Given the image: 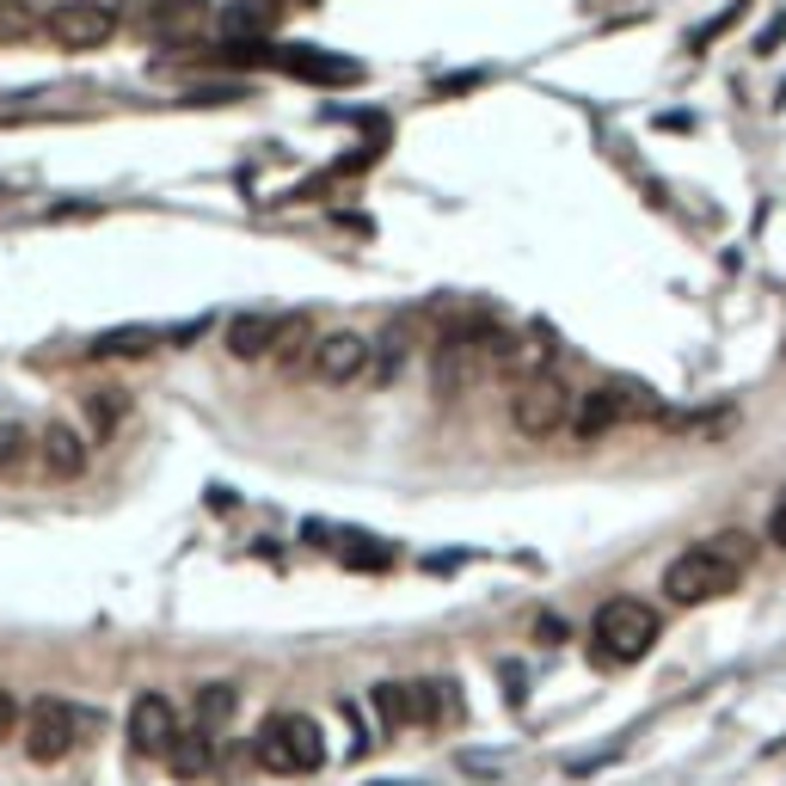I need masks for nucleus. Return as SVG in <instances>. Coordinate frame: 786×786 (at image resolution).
<instances>
[{
  "label": "nucleus",
  "instance_id": "1",
  "mask_svg": "<svg viewBox=\"0 0 786 786\" xmlns=\"http://www.w3.org/2000/svg\"><path fill=\"white\" fill-rule=\"evenodd\" d=\"M658 608L639 596H608L590 615V651H596V663H639L651 646H658Z\"/></svg>",
  "mask_w": 786,
  "mask_h": 786
},
{
  "label": "nucleus",
  "instance_id": "2",
  "mask_svg": "<svg viewBox=\"0 0 786 786\" xmlns=\"http://www.w3.org/2000/svg\"><path fill=\"white\" fill-rule=\"evenodd\" d=\"M252 755H259V768H271V774H314L326 762V731L308 713H271V719L259 725Z\"/></svg>",
  "mask_w": 786,
  "mask_h": 786
},
{
  "label": "nucleus",
  "instance_id": "3",
  "mask_svg": "<svg viewBox=\"0 0 786 786\" xmlns=\"http://www.w3.org/2000/svg\"><path fill=\"white\" fill-rule=\"evenodd\" d=\"M571 400H578V394H571L554 369H535V375L516 381V394H510V424H516L523 436H554V431L571 424Z\"/></svg>",
  "mask_w": 786,
  "mask_h": 786
},
{
  "label": "nucleus",
  "instance_id": "4",
  "mask_svg": "<svg viewBox=\"0 0 786 786\" xmlns=\"http://www.w3.org/2000/svg\"><path fill=\"white\" fill-rule=\"evenodd\" d=\"M743 571H731L719 554H707V547H688V554L670 559V571H663V596L676 602V608H700V602L725 596V590H738Z\"/></svg>",
  "mask_w": 786,
  "mask_h": 786
},
{
  "label": "nucleus",
  "instance_id": "5",
  "mask_svg": "<svg viewBox=\"0 0 786 786\" xmlns=\"http://www.w3.org/2000/svg\"><path fill=\"white\" fill-rule=\"evenodd\" d=\"M44 37L68 56H87V49H105L117 37V13L105 0H56L44 13Z\"/></svg>",
  "mask_w": 786,
  "mask_h": 786
},
{
  "label": "nucleus",
  "instance_id": "6",
  "mask_svg": "<svg viewBox=\"0 0 786 786\" xmlns=\"http://www.w3.org/2000/svg\"><path fill=\"white\" fill-rule=\"evenodd\" d=\"M486 356H492V344L479 339V332H467V326L443 332V339H436V351H431V387H436V400H462L467 387L479 381Z\"/></svg>",
  "mask_w": 786,
  "mask_h": 786
},
{
  "label": "nucleus",
  "instance_id": "7",
  "mask_svg": "<svg viewBox=\"0 0 786 786\" xmlns=\"http://www.w3.org/2000/svg\"><path fill=\"white\" fill-rule=\"evenodd\" d=\"M381 725H436L455 719V682H381L375 688Z\"/></svg>",
  "mask_w": 786,
  "mask_h": 786
},
{
  "label": "nucleus",
  "instance_id": "8",
  "mask_svg": "<svg viewBox=\"0 0 786 786\" xmlns=\"http://www.w3.org/2000/svg\"><path fill=\"white\" fill-rule=\"evenodd\" d=\"M19 731H25V755L32 762H62L68 750H75V738H80V713L68 707V700H56V694H44V700H32L25 707V719H19Z\"/></svg>",
  "mask_w": 786,
  "mask_h": 786
},
{
  "label": "nucleus",
  "instance_id": "9",
  "mask_svg": "<svg viewBox=\"0 0 786 786\" xmlns=\"http://www.w3.org/2000/svg\"><path fill=\"white\" fill-rule=\"evenodd\" d=\"M363 363H369V339L363 332H326V339H314V356H308L314 381H326V387L356 381Z\"/></svg>",
  "mask_w": 786,
  "mask_h": 786
},
{
  "label": "nucleus",
  "instance_id": "10",
  "mask_svg": "<svg viewBox=\"0 0 786 786\" xmlns=\"http://www.w3.org/2000/svg\"><path fill=\"white\" fill-rule=\"evenodd\" d=\"M277 68L283 75H295V80H314V87H356V80H363V62L332 56V49H314V44L277 49Z\"/></svg>",
  "mask_w": 786,
  "mask_h": 786
},
{
  "label": "nucleus",
  "instance_id": "11",
  "mask_svg": "<svg viewBox=\"0 0 786 786\" xmlns=\"http://www.w3.org/2000/svg\"><path fill=\"white\" fill-rule=\"evenodd\" d=\"M37 462H44V474L56 479V486H68V479L87 474V462H93V443H87V431H75V424H44V436H37Z\"/></svg>",
  "mask_w": 786,
  "mask_h": 786
},
{
  "label": "nucleus",
  "instance_id": "12",
  "mask_svg": "<svg viewBox=\"0 0 786 786\" xmlns=\"http://www.w3.org/2000/svg\"><path fill=\"white\" fill-rule=\"evenodd\" d=\"M179 738V713H172L167 694H136L129 700V743H136V755H167V743Z\"/></svg>",
  "mask_w": 786,
  "mask_h": 786
},
{
  "label": "nucleus",
  "instance_id": "13",
  "mask_svg": "<svg viewBox=\"0 0 786 786\" xmlns=\"http://www.w3.org/2000/svg\"><path fill=\"white\" fill-rule=\"evenodd\" d=\"M627 418H633V400L620 387H590V394L571 400V431L578 436H608V431H620Z\"/></svg>",
  "mask_w": 786,
  "mask_h": 786
},
{
  "label": "nucleus",
  "instance_id": "14",
  "mask_svg": "<svg viewBox=\"0 0 786 786\" xmlns=\"http://www.w3.org/2000/svg\"><path fill=\"white\" fill-rule=\"evenodd\" d=\"M172 768V781H203V774L216 768V731H203V725H179V738L167 743V755H160Z\"/></svg>",
  "mask_w": 786,
  "mask_h": 786
},
{
  "label": "nucleus",
  "instance_id": "15",
  "mask_svg": "<svg viewBox=\"0 0 786 786\" xmlns=\"http://www.w3.org/2000/svg\"><path fill=\"white\" fill-rule=\"evenodd\" d=\"M301 356H314V314H283L271 326V363L277 369H295Z\"/></svg>",
  "mask_w": 786,
  "mask_h": 786
},
{
  "label": "nucleus",
  "instance_id": "16",
  "mask_svg": "<svg viewBox=\"0 0 786 786\" xmlns=\"http://www.w3.org/2000/svg\"><path fill=\"white\" fill-rule=\"evenodd\" d=\"M271 314H233L228 320V351L240 356V363H252V356H271Z\"/></svg>",
  "mask_w": 786,
  "mask_h": 786
},
{
  "label": "nucleus",
  "instance_id": "17",
  "mask_svg": "<svg viewBox=\"0 0 786 786\" xmlns=\"http://www.w3.org/2000/svg\"><path fill=\"white\" fill-rule=\"evenodd\" d=\"M406 332H412V326L394 320V326H387V339L369 344V363H363V375H369L375 387H387L394 375H400V363H406Z\"/></svg>",
  "mask_w": 786,
  "mask_h": 786
},
{
  "label": "nucleus",
  "instance_id": "18",
  "mask_svg": "<svg viewBox=\"0 0 786 786\" xmlns=\"http://www.w3.org/2000/svg\"><path fill=\"white\" fill-rule=\"evenodd\" d=\"M80 406H87V431H93V436H111L129 418V394H124V387H93Z\"/></svg>",
  "mask_w": 786,
  "mask_h": 786
},
{
  "label": "nucleus",
  "instance_id": "19",
  "mask_svg": "<svg viewBox=\"0 0 786 786\" xmlns=\"http://www.w3.org/2000/svg\"><path fill=\"white\" fill-rule=\"evenodd\" d=\"M44 32V13L32 0H0V44H32Z\"/></svg>",
  "mask_w": 786,
  "mask_h": 786
},
{
  "label": "nucleus",
  "instance_id": "20",
  "mask_svg": "<svg viewBox=\"0 0 786 786\" xmlns=\"http://www.w3.org/2000/svg\"><path fill=\"white\" fill-rule=\"evenodd\" d=\"M87 351L93 356H148L155 351V332H148V326H117V332H99Z\"/></svg>",
  "mask_w": 786,
  "mask_h": 786
},
{
  "label": "nucleus",
  "instance_id": "21",
  "mask_svg": "<svg viewBox=\"0 0 786 786\" xmlns=\"http://www.w3.org/2000/svg\"><path fill=\"white\" fill-rule=\"evenodd\" d=\"M203 13H209L203 0H160L155 7V32L160 37H185L191 25H203Z\"/></svg>",
  "mask_w": 786,
  "mask_h": 786
},
{
  "label": "nucleus",
  "instance_id": "22",
  "mask_svg": "<svg viewBox=\"0 0 786 786\" xmlns=\"http://www.w3.org/2000/svg\"><path fill=\"white\" fill-rule=\"evenodd\" d=\"M233 707H240V694H233L228 682H203V694H197V725H203V731H216V725L233 719Z\"/></svg>",
  "mask_w": 786,
  "mask_h": 786
},
{
  "label": "nucleus",
  "instance_id": "23",
  "mask_svg": "<svg viewBox=\"0 0 786 786\" xmlns=\"http://www.w3.org/2000/svg\"><path fill=\"white\" fill-rule=\"evenodd\" d=\"M37 455V443L19 424H0V479H13V474H25V462Z\"/></svg>",
  "mask_w": 786,
  "mask_h": 786
},
{
  "label": "nucleus",
  "instance_id": "24",
  "mask_svg": "<svg viewBox=\"0 0 786 786\" xmlns=\"http://www.w3.org/2000/svg\"><path fill=\"white\" fill-rule=\"evenodd\" d=\"M707 554H719L731 571H750V559H755V540L743 535V528H725V535H713V540H700Z\"/></svg>",
  "mask_w": 786,
  "mask_h": 786
},
{
  "label": "nucleus",
  "instance_id": "25",
  "mask_svg": "<svg viewBox=\"0 0 786 786\" xmlns=\"http://www.w3.org/2000/svg\"><path fill=\"white\" fill-rule=\"evenodd\" d=\"M750 13V0H731V7H725L719 19H713V25H700V32L688 37V44H707V37H719V32H731V25H738V19Z\"/></svg>",
  "mask_w": 786,
  "mask_h": 786
},
{
  "label": "nucleus",
  "instance_id": "26",
  "mask_svg": "<svg viewBox=\"0 0 786 786\" xmlns=\"http://www.w3.org/2000/svg\"><path fill=\"white\" fill-rule=\"evenodd\" d=\"M19 719H25V707H19V694L13 688H0V738H13Z\"/></svg>",
  "mask_w": 786,
  "mask_h": 786
},
{
  "label": "nucleus",
  "instance_id": "27",
  "mask_svg": "<svg viewBox=\"0 0 786 786\" xmlns=\"http://www.w3.org/2000/svg\"><path fill=\"white\" fill-rule=\"evenodd\" d=\"M768 540H774V547L786 554V492L774 498V510H768Z\"/></svg>",
  "mask_w": 786,
  "mask_h": 786
},
{
  "label": "nucleus",
  "instance_id": "28",
  "mask_svg": "<svg viewBox=\"0 0 786 786\" xmlns=\"http://www.w3.org/2000/svg\"><path fill=\"white\" fill-rule=\"evenodd\" d=\"M540 639H547V646H559V639H571V627H566V620H554V615H540Z\"/></svg>",
  "mask_w": 786,
  "mask_h": 786
},
{
  "label": "nucleus",
  "instance_id": "29",
  "mask_svg": "<svg viewBox=\"0 0 786 786\" xmlns=\"http://www.w3.org/2000/svg\"><path fill=\"white\" fill-rule=\"evenodd\" d=\"M781 37H786V13H781V19H774L768 32H762V44H755V49H762V56H768V49H774V44H781Z\"/></svg>",
  "mask_w": 786,
  "mask_h": 786
},
{
  "label": "nucleus",
  "instance_id": "30",
  "mask_svg": "<svg viewBox=\"0 0 786 786\" xmlns=\"http://www.w3.org/2000/svg\"><path fill=\"white\" fill-rule=\"evenodd\" d=\"M295 7H308V0H295Z\"/></svg>",
  "mask_w": 786,
  "mask_h": 786
},
{
  "label": "nucleus",
  "instance_id": "31",
  "mask_svg": "<svg viewBox=\"0 0 786 786\" xmlns=\"http://www.w3.org/2000/svg\"><path fill=\"white\" fill-rule=\"evenodd\" d=\"M781 356H786V344H781Z\"/></svg>",
  "mask_w": 786,
  "mask_h": 786
}]
</instances>
